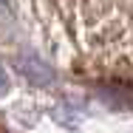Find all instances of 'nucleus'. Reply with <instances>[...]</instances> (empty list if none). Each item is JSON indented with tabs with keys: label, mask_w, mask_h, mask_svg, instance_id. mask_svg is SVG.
Segmentation results:
<instances>
[{
	"label": "nucleus",
	"mask_w": 133,
	"mask_h": 133,
	"mask_svg": "<svg viewBox=\"0 0 133 133\" xmlns=\"http://www.w3.org/2000/svg\"><path fill=\"white\" fill-rule=\"evenodd\" d=\"M17 71H20L28 82H34V85H51L54 82V71L40 57H34V54H26V57L17 59Z\"/></svg>",
	"instance_id": "obj_1"
},
{
	"label": "nucleus",
	"mask_w": 133,
	"mask_h": 133,
	"mask_svg": "<svg viewBox=\"0 0 133 133\" xmlns=\"http://www.w3.org/2000/svg\"><path fill=\"white\" fill-rule=\"evenodd\" d=\"M9 91V77H6V71L0 68V94H6Z\"/></svg>",
	"instance_id": "obj_2"
}]
</instances>
